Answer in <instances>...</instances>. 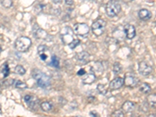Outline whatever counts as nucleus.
I'll return each instance as SVG.
<instances>
[{"label": "nucleus", "instance_id": "f257e3e1", "mask_svg": "<svg viewBox=\"0 0 156 117\" xmlns=\"http://www.w3.org/2000/svg\"><path fill=\"white\" fill-rule=\"evenodd\" d=\"M32 77L37 81L38 85L42 88H47L51 85V78L40 70H38V69L33 70Z\"/></svg>", "mask_w": 156, "mask_h": 117}, {"label": "nucleus", "instance_id": "f03ea898", "mask_svg": "<svg viewBox=\"0 0 156 117\" xmlns=\"http://www.w3.org/2000/svg\"><path fill=\"white\" fill-rule=\"evenodd\" d=\"M31 38H29L28 37H18L15 41V48L16 49L20 52V53H25L28 51V49H30V47L31 46Z\"/></svg>", "mask_w": 156, "mask_h": 117}, {"label": "nucleus", "instance_id": "7ed1b4c3", "mask_svg": "<svg viewBox=\"0 0 156 117\" xmlns=\"http://www.w3.org/2000/svg\"><path fill=\"white\" fill-rule=\"evenodd\" d=\"M121 10V6L117 1L111 0L106 5L105 11L109 17H114L119 14Z\"/></svg>", "mask_w": 156, "mask_h": 117}, {"label": "nucleus", "instance_id": "20e7f679", "mask_svg": "<svg viewBox=\"0 0 156 117\" xmlns=\"http://www.w3.org/2000/svg\"><path fill=\"white\" fill-rule=\"evenodd\" d=\"M38 53L40 58L43 62H46L48 64L50 63L52 55L51 52H50V50L49 49V48L46 45H40L38 47Z\"/></svg>", "mask_w": 156, "mask_h": 117}, {"label": "nucleus", "instance_id": "39448f33", "mask_svg": "<svg viewBox=\"0 0 156 117\" xmlns=\"http://www.w3.org/2000/svg\"><path fill=\"white\" fill-rule=\"evenodd\" d=\"M106 26V23L104 20L102 19H98L95 20L91 26L92 32L96 35V36H100L103 34L105 31V28Z\"/></svg>", "mask_w": 156, "mask_h": 117}, {"label": "nucleus", "instance_id": "423d86ee", "mask_svg": "<svg viewBox=\"0 0 156 117\" xmlns=\"http://www.w3.org/2000/svg\"><path fill=\"white\" fill-rule=\"evenodd\" d=\"M73 34H74L73 30L69 27H66L62 30L61 33H60V37H61L63 42L65 45H69L72 42V41L74 40Z\"/></svg>", "mask_w": 156, "mask_h": 117}, {"label": "nucleus", "instance_id": "0eeeda50", "mask_svg": "<svg viewBox=\"0 0 156 117\" xmlns=\"http://www.w3.org/2000/svg\"><path fill=\"white\" fill-rule=\"evenodd\" d=\"M24 102H26V104L28 105V106L33 110H36L38 106H39V99H38L37 97L35 96L31 95H25L24 97Z\"/></svg>", "mask_w": 156, "mask_h": 117}, {"label": "nucleus", "instance_id": "6e6552de", "mask_svg": "<svg viewBox=\"0 0 156 117\" xmlns=\"http://www.w3.org/2000/svg\"><path fill=\"white\" fill-rule=\"evenodd\" d=\"M90 31V28L88 24H77L74 25V32L77 35H80V36H85L88 34Z\"/></svg>", "mask_w": 156, "mask_h": 117}, {"label": "nucleus", "instance_id": "1a4fd4ad", "mask_svg": "<svg viewBox=\"0 0 156 117\" xmlns=\"http://www.w3.org/2000/svg\"><path fill=\"white\" fill-rule=\"evenodd\" d=\"M138 82H139V80L138 79V77H136L130 74H126L125 77H124V84L126 87H135L138 84Z\"/></svg>", "mask_w": 156, "mask_h": 117}, {"label": "nucleus", "instance_id": "9d476101", "mask_svg": "<svg viewBox=\"0 0 156 117\" xmlns=\"http://www.w3.org/2000/svg\"><path fill=\"white\" fill-rule=\"evenodd\" d=\"M139 73L143 76H148L152 73V68L146 62H141L138 66Z\"/></svg>", "mask_w": 156, "mask_h": 117}, {"label": "nucleus", "instance_id": "9b49d317", "mask_svg": "<svg viewBox=\"0 0 156 117\" xmlns=\"http://www.w3.org/2000/svg\"><path fill=\"white\" fill-rule=\"evenodd\" d=\"M124 84V79L122 77H117L109 83V88L111 90H117L121 88Z\"/></svg>", "mask_w": 156, "mask_h": 117}, {"label": "nucleus", "instance_id": "f8f14e48", "mask_svg": "<svg viewBox=\"0 0 156 117\" xmlns=\"http://www.w3.org/2000/svg\"><path fill=\"white\" fill-rule=\"evenodd\" d=\"M76 59L77 61L79 62L81 64H87L89 62V59H90V55H89L88 53L87 52H80V53H77L76 55Z\"/></svg>", "mask_w": 156, "mask_h": 117}, {"label": "nucleus", "instance_id": "ddd939ff", "mask_svg": "<svg viewBox=\"0 0 156 117\" xmlns=\"http://www.w3.org/2000/svg\"><path fill=\"white\" fill-rule=\"evenodd\" d=\"M124 33H125L126 37L128 39H133L136 35V29L134 26L131 24H126L124 27Z\"/></svg>", "mask_w": 156, "mask_h": 117}, {"label": "nucleus", "instance_id": "4468645a", "mask_svg": "<svg viewBox=\"0 0 156 117\" xmlns=\"http://www.w3.org/2000/svg\"><path fill=\"white\" fill-rule=\"evenodd\" d=\"M34 34L35 37L38 39H41V40H49V35L43 29L38 27L37 29H34Z\"/></svg>", "mask_w": 156, "mask_h": 117}, {"label": "nucleus", "instance_id": "2eb2a0df", "mask_svg": "<svg viewBox=\"0 0 156 117\" xmlns=\"http://www.w3.org/2000/svg\"><path fill=\"white\" fill-rule=\"evenodd\" d=\"M135 105L134 102H130V101H126L123 103L122 105V111L124 113H128V112H131L134 109Z\"/></svg>", "mask_w": 156, "mask_h": 117}, {"label": "nucleus", "instance_id": "dca6fc26", "mask_svg": "<svg viewBox=\"0 0 156 117\" xmlns=\"http://www.w3.org/2000/svg\"><path fill=\"white\" fill-rule=\"evenodd\" d=\"M138 16L139 18L142 20H148L151 17V12L147 9H142L138 12Z\"/></svg>", "mask_w": 156, "mask_h": 117}, {"label": "nucleus", "instance_id": "f3484780", "mask_svg": "<svg viewBox=\"0 0 156 117\" xmlns=\"http://www.w3.org/2000/svg\"><path fill=\"white\" fill-rule=\"evenodd\" d=\"M95 79H96V77L94 74H91V73L85 74L83 77L82 82L85 84H91L95 82Z\"/></svg>", "mask_w": 156, "mask_h": 117}, {"label": "nucleus", "instance_id": "a211bd4d", "mask_svg": "<svg viewBox=\"0 0 156 117\" xmlns=\"http://www.w3.org/2000/svg\"><path fill=\"white\" fill-rule=\"evenodd\" d=\"M147 103L151 107H156V94H151L147 96Z\"/></svg>", "mask_w": 156, "mask_h": 117}, {"label": "nucleus", "instance_id": "6ab92c4d", "mask_svg": "<svg viewBox=\"0 0 156 117\" xmlns=\"http://www.w3.org/2000/svg\"><path fill=\"white\" fill-rule=\"evenodd\" d=\"M41 108L43 111L45 112H49L52 108V105L49 102H43L41 105Z\"/></svg>", "mask_w": 156, "mask_h": 117}, {"label": "nucleus", "instance_id": "aec40b11", "mask_svg": "<svg viewBox=\"0 0 156 117\" xmlns=\"http://www.w3.org/2000/svg\"><path fill=\"white\" fill-rule=\"evenodd\" d=\"M1 70H2V74H3V77H7L9 75V66H8V63L6 62V63H4V64L2 66V69H1Z\"/></svg>", "mask_w": 156, "mask_h": 117}, {"label": "nucleus", "instance_id": "412c9836", "mask_svg": "<svg viewBox=\"0 0 156 117\" xmlns=\"http://www.w3.org/2000/svg\"><path fill=\"white\" fill-rule=\"evenodd\" d=\"M140 91L144 94H147L151 91L150 85L147 83H143L140 87Z\"/></svg>", "mask_w": 156, "mask_h": 117}, {"label": "nucleus", "instance_id": "4be33fe9", "mask_svg": "<svg viewBox=\"0 0 156 117\" xmlns=\"http://www.w3.org/2000/svg\"><path fill=\"white\" fill-rule=\"evenodd\" d=\"M49 65H52V66H54L55 68H59V58L55 55H53L52 56L51 62H50Z\"/></svg>", "mask_w": 156, "mask_h": 117}, {"label": "nucleus", "instance_id": "5701e85b", "mask_svg": "<svg viewBox=\"0 0 156 117\" xmlns=\"http://www.w3.org/2000/svg\"><path fill=\"white\" fill-rule=\"evenodd\" d=\"M14 71H15L16 74H19V75H24L26 73V70L21 65H17L14 69Z\"/></svg>", "mask_w": 156, "mask_h": 117}, {"label": "nucleus", "instance_id": "b1692460", "mask_svg": "<svg viewBox=\"0 0 156 117\" xmlns=\"http://www.w3.org/2000/svg\"><path fill=\"white\" fill-rule=\"evenodd\" d=\"M14 85L16 88H20V89H25L27 88L28 86L27 84L24 83V82H22L20 80H16L14 82Z\"/></svg>", "mask_w": 156, "mask_h": 117}, {"label": "nucleus", "instance_id": "393cba45", "mask_svg": "<svg viewBox=\"0 0 156 117\" xmlns=\"http://www.w3.org/2000/svg\"><path fill=\"white\" fill-rule=\"evenodd\" d=\"M113 72L115 74H120V72L122 70V66H121V65L119 62H116V63H114L113 65Z\"/></svg>", "mask_w": 156, "mask_h": 117}, {"label": "nucleus", "instance_id": "a878e982", "mask_svg": "<svg viewBox=\"0 0 156 117\" xmlns=\"http://www.w3.org/2000/svg\"><path fill=\"white\" fill-rule=\"evenodd\" d=\"M97 89L99 91L100 94H102V95H105L106 93L108 92L107 88H106V87L105 86L104 84H101V83H99L97 87Z\"/></svg>", "mask_w": 156, "mask_h": 117}, {"label": "nucleus", "instance_id": "bb28decb", "mask_svg": "<svg viewBox=\"0 0 156 117\" xmlns=\"http://www.w3.org/2000/svg\"><path fill=\"white\" fill-rule=\"evenodd\" d=\"M1 4L5 8H10L13 6V1L12 0H1Z\"/></svg>", "mask_w": 156, "mask_h": 117}, {"label": "nucleus", "instance_id": "cd10ccee", "mask_svg": "<svg viewBox=\"0 0 156 117\" xmlns=\"http://www.w3.org/2000/svg\"><path fill=\"white\" fill-rule=\"evenodd\" d=\"M80 42V41L79 39H74V40L72 41V42L69 44L68 45H69V47L71 49H74L77 48V46L79 45Z\"/></svg>", "mask_w": 156, "mask_h": 117}, {"label": "nucleus", "instance_id": "c85d7f7f", "mask_svg": "<svg viewBox=\"0 0 156 117\" xmlns=\"http://www.w3.org/2000/svg\"><path fill=\"white\" fill-rule=\"evenodd\" d=\"M112 116H117V117H122L124 116V112L122 110H116L112 114Z\"/></svg>", "mask_w": 156, "mask_h": 117}, {"label": "nucleus", "instance_id": "c756f323", "mask_svg": "<svg viewBox=\"0 0 156 117\" xmlns=\"http://www.w3.org/2000/svg\"><path fill=\"white\" fill-rule=\"evenodd\" d=\"M44 7H45V6H44L43 4H38V6H35V9H34L35 12H36V13H39L40 12H41Z\"/></svg>", "mask_w": 156, "mask_h": 117}, {"label": "nucleus", "instance_id": "7c9ffc66", "mask_svg": "<svg viewBox=\"0 0 156 117\" xmlns=\"http://www.w3.org/2000/svg\"><path fill=\"white\" fill-rule=\"evenodd\" d=\"M85 74L86 72L84 69H80V70L77 72V75H78V76H83V75H84Z\"/></svg>", "mask_w": 156, "mask_h": 117}, {"label": "nucleus", "instance_id": "2f4dec72", "mask_svg": "<svg viewBox=\"0 0 156 117\" xmlns=\"http://www.w3.org/2000/svg\"><path fill=\"white\" fill-rule=\"evenodd\" d=\"M65 3L68 6H72L74 4V0H65Z\"/></svg>", "mask_w": 156, "mask_h": 117}, {"label": "nucleus", "instance_id": "473e14b6", "mask_svg": "<svg viewBox=\"0 0 156 117\" xmlns=\"http://www.w3.org/2000/svg\"><path fill=\"white\" fill-rule=\"evenodd\" d=\"M90 115H91V116H99L98 113H97V112L95 111L91 112H90Z\"/></svg>", "mask_w": 156, "mask_h": 117}, {"label": "nucleus", "instance_id": "72a5a7b5", "mask_svg": "<svg viewBox=\"0 0 156 117\" xmlns=\"http://www.w3.org/2000/svg\"><path fill=\"white\" fill-rule=\"evenodd\" d=\"M52 3H55V4H59L62 2V0H52Z\"/></svg>", "mask_w": 156, "mask_h": 117}, {"label": "nucleus", "instance_id": "f704fd0d", "mask_svg": "<svg viewBox=\"0 0 156 117\" xmlns=\"http://www.w3.org/2000/svg\"><path fill=\"white\" fill-rule=\"evenodd\" d=\"M1 51H2V49H1V47H0V53H1Z\"/></svg>", "mask_w": 156, "mask_h": 117}, {"label": "nucleus", "instance_id": "c9c22d12", "mask_svg": "<svg viewBox=\"0 0 156 117\" xmlns=\"http://www.w3.org/2000/svg\"><path fill=\"white\" fill-rule=\"evenodd\" d=\"M127 1H130V2H131V1H133V0H127Z\"/></svg>", "mask_w": 156, "mask_h": 117}, {"label": "nucleus", "instance_id": "e433bc0d", "mask_svg": "<svg viewBox=\"0 0 156 117\" xmlns=\"http://www.w3.org/2000/svg\"><path fill=\"white\" fill-rule=\"evenodd\" d=\"M0 85H1V83H0Z\"/></svg>", "mask_w": 156, "mask_h": 117}]
</instances>
